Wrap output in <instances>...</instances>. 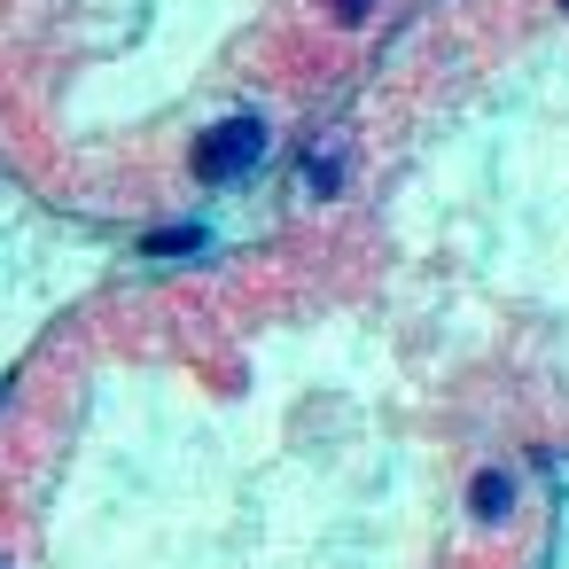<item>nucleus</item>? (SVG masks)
Instances as JSON below:
<instances>
[{
  "label": "nucleus",
  "instance_id": "f257e3e1",
  "mask_svg": "<svg viewBox=\"0 0 569 569\" xmlns=\"http://www.w3.org/2000/svg\"><path fill=\"white\" fill-rule=\"evenodd\" d=\"M258 157H266V126H258V118H227V126H211V133L196 141V180H203V188H227V180H242Z\"/></svg>",
  "mask_w": 569,
  "mask_h": 569
},
{
  "label": "nucleus",
  "instance_id": "f03ea898",
  "mask_svg": "<svg viewBox=\"0 0 569 569\" xmlns=\"http://www.w3.org/2000/svg\"><path fill=\"white\" fill-rule=\"evenodd\" d=\"M468 499H476V515H483V522H507V507H515V476H499V468H483Z\"/></svg>",
  "mask_w": 569,
  "mask_h": 569
},
{
  "label": "nucleus",
  "instance_id": "7ed1b4c3",
  "mask_svg": "<svg viewBox=\"0 0 569 569\" xmlns=\"http://www.w3.org/2000/svg\"><path fill=\"white\" fill-rule=\"evenodd\" d=\"M367 17V0H336V24H359Z\"/></svg>",
  "mask_w": 569,
  "mask_h": 569
}]
</instances>
